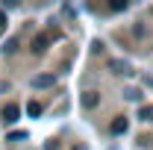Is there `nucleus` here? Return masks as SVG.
I'll list each match as a JSON object with an SVG mask.
<instances>
[{"label":"nucleus","mask_w":153,"mask_h":150,"mask_svg":"<svg viewBox=\"0 0 153 150\" xmlns=\"http://www.w3.org/2000/svg\"><path fill=\"white\" fill-rule=\"evenodd\" d=\"M18 106H6V109H3V121H6V124H15V121H18Z\"/></svg>","instance_id":"nucleus-1"},{"label":"nucleus","mask_w":153,"mask_h":150,"mask_svg":"<svg viewBox=\"0 0 153 150\" xmlns=\"http://www.w3.org/2000/svg\"><path fill=\"white\" fill-rule=\"evenodd\" d=\"M33 85H36V88H44V85H53V76H36V79H33Z\"/></svg>","instance_id":"nucleus-2"},{"label":"nucleus","mask_w":153,"mask_h":150,"mask_svg":"<svg viewBox=\"0 0 153 150\" xmlns=\"http://www.w3.org/2000/svg\"><path fill=\"white\" fill-rule=\"evenodd\" d=\"M115 132H124L127 130V121H124V118H118V121H115V127H112Z\"/></svg>","instance_id":"nucleus-3"},{"label":"nucleus","mask_w":153,"mask_h":150,"mask_svg":"<svg viewBox=\"0 0 153 150\" xmlns=\"http://www.w3.org/2000/svg\"><path fill=\"white\" fill-rule=\"evenodd\" d=\"M27 112H30V115H38V112H41V106H38L36 100H33V103H30V106H27Z\"/></svg>","instance_id":"nucleus-4"},{"label":"nucleus","mask_w":153,"mask_h":150,"mask_svg":"<svg viewBox=\"0 0 153 150\" xmlns=\"http://www.w3.org/2000/svg\"><path fill=\"white\" fill-rule=\"evenodd\" d=\"M21 138H27V132H12L9 135V141H21Z\"/></svg>","instance_id":"nucleus-5"},{"label":"nucleus","mask_w":153,"mask_h":150,"mask_svg":"<svg viewBox=\"0 0 153 150\" xmlns=\"http://www.w3.org/2000/svg\"><path fill=\"white\" fill-rule=\"evenodd\" d=\"M141 118H153V109H141Z\"/></svg>","instance_id":"nucleus-6"},{"label":"nucleus","mask_w":153,"mask_h":150,"mask_svg":"<svg viewBox=\"0 0 153 150\" xmlns=\"http://www.w3.org/2000/svg\"><path fill=\"white\" fill-rule=\"evenodd\" d=\"M6 88H9V82H0V91H6Z\"/></svg>","instance_id":"nucleus-7"},{"label":"nucleus","mask_w":153,"mask_h":150,"mask_svg":"<svg viewBox=\"0 0 153 150\" xmlns=\"http://www.w3.org/2000/svg\"><path fill=\"white\" fill-rule=\"evenodd\" d=\"M76 150H82V147H76Z\"/></svg>","instance_id":"nucleus-8"}]
</instances>
